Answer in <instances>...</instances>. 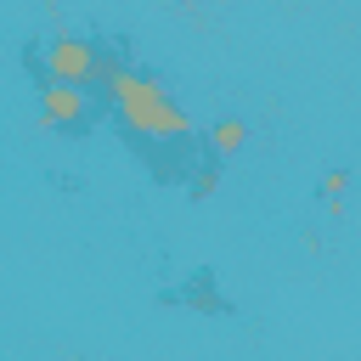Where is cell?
Listing matches in <instances>:
<instances>
[{
  "mask_svg": "<svg viewBox=\"0 0 361 361\" xmlns=\"http://www.w3.org/2000/svg\"><path fill=\"white\" fill-rule=\"evenodd\" d=\"M102 102H107V113L118 118V130L130 135V147H141L152 164H158V147H169V152L186 158V147H192V118H186V107L175 102V90H169L158 73H147L141 62H130V68H118V73L102 85Z\"/></svg>",
  "mask_w": 361,
  "mask_h": 361,
  "instance_id": "cell-1",
  "label": "cell"
},
{
  "mask_svg": "<svg viewBox=\"0 0 361 361\" xmlns=\"http://www.w3.org/2000/svg\"><path fill=\"white\" fill-rule=\"evenodd\" d=\"M344 186H350V175H344V169H327V175H322V197H327V203H338V197H344Z\"/></svg>",
  "mask_w": 361,
  "mask_h": 361,
  "instance_id": "cell-4",
  "label": "cell"
},
{
  "mask_svg": "<svg viewBox=\"0 0 361 361\" xmlns=\"http://www.w3.org/2000/svg\"><path fill=\"white\" fill-rule=\"evenodd\" d=\"M96 96L90 85H62V79H39V124L45 130H62V135H79L90 130L96 118Z\"/></svg>",
  "mask_w": 361,
  "mask_h": 361,
  "instance_id": "cell-2",
  "label": "cell"
},
{
  "mask_svg": "<svg viewBox=\"0 0 361 361\" xmlns=\"http://www.w3.org/2000/svg\"><path fill=\"white\" fill-rule=\"evenodd\" d=\"M214 180H220V169H214V164H203V169L192 175V192H197V197H209V192H214Z\"/></svg>",
  "mask_w": 361,
  "mask_h": 361,
  "instance_id": "cell-5",
  "label": "cell"
},
{
  "mask_svg": "<svg viewBox=\"0 0 361 361\" xmlns=\"http://www.w3.org/2000/svg\"><path fill=\"white\" fill-rule=\"evenodd\" d=\"M243 147H248V124H243L237 113H220V118L203 130V152H209L214 164H220V158H237Z\"/></svg>",
  "mask_w": 361,
  "mask_h": 361,
  "instance_id": "cell-3",
  "label": "cell"
}]
</instances>
